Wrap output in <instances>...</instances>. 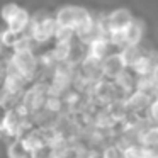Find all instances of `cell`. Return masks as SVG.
<instances>
[{"label":"cell","mask_w":158,"mask_h":158,"mask_svg":"<svg viewBox=\"0 0 158 158\" xmlns=\"http://www.w3.org/2000/svg\"><path fill=\"white\" fill-rule=\"evenodd\" d=\"M31 15H29V12L26 10V9H19V12L14 15V17L10 19V21L7 22V27L10 29V31H14V32H17V34H24L26 32V29L27 27H31Z\"/></svg>","instance_id":"8"},{"label":"cell","mask_w":158,"mask_h":158,"mask_svg":"<svg viewBox=\"0 0 158 158\" xmlns=\"http://www.w3.org/2000/svg\"><path fill=\"white\" fill-rule=\"evenodd\" d=\"M44 109L48 110V112L55 114V116H61V114H65L63 110L66 109V106H65V100H63V97L49 95L48 99H46Z\"/></svg>","instance_id":"17"},{"label":"cell","mask_w":158,"mask_h":158,"mask_svg":"<svg viewBox=\"0 0 158 158\" xmlns=\"http://www.w3.org/2000/svg\"><path fill=\"white\" fill-rule=\"evenodd\" d=\"M124 158H148V148L139 143H133L124 150Z\"/></svg>","instance_id":"18"},{"label":"cell","mask_w":158,"mask_h":158,"mask_svg":"<svg viewBox=\"0 0 158 158\" xmlns=\"http://www.w3.org/2000/svg\"><path fill=\"white\" fill-rule=\"evenodd\" d=\"M143 32H144V26L141 21L134 19L126 29H124V34H126V44L129 46H139L141 39H143Z\"/></svg>","instance_id":"10"},{"label":"cell","mask_w":158,"mask_h":158,"mask_svg":"<svg viewBox=\"0 0 158 158\" xmlns=\"http://www.w3.org/2000/svg\"><path fill=\"white\" fill-rule=\"evenodd\" d=\"M102 158H124V151L112 141L102 148Z\"/></svg>","instance_id":"23"},{"label":"cell","mask_w":158,"mask_h":158,"mask_svg":"<svg viewBox=\"0 0 158 158\" xmlns=\"http://www.w3.org/2000/svg\"><path fill=\"white\" fill-rule=\"evenodd\" d=\"M110 43L107 38H99L95 39V41H92L89 44V48H87V55L92 56V58L99 60V61H104V60L107 58V56L110 55Z\"/></svg>","instance_id":"7"},{"label":"cell","mask_w":158,"mask_h":158,"mask_svg":"<svg viewBox=\"0 0 158 158\" xmlns=\"http://www.w3.org/2000/svg\"><path fill=\"white\" fill-rule=\"evenodd\" d=\"M29 29H31V31H29V36H31L38 44H44V43H48L51 38H55L56 29H58V22H56L55 17L49 15L48 19H44V21L39 22V24H31Z\"/></svg>","instance_id":"3"},{"label":"cell","mask_w":158,"mask_h":158,"mask_svg":"<svg viewBox=\"0 0 158 158\" xmlns=\"http://www.w3.org/2000/svg\"><path fill=\"white\" fill-rule=\"evenodd\" d=\"M21 141H22V144H24V148L29 151V155H31L32 151L43 150V148L48 146V144H46V141H44V138H43L41 129H39V127H34L32 131H29V133L26 134Z\"/></svg>","instance_id":"9"},{"label":"cell","mask_w":158,"mask_h":158,"mask_svg":"<svg viewBox=\"0 0 158 158\" xmlns=\"http://www.w3.org/2000/svg\"><path fill=\"white\" fill-rule=\"evenodd\" d=\"M156 97H158V95H156ZM156 97H155V99H156Z\"/></svg>","instance_id":"29"},{"label":"cell","mask_w":158,"mask_h":158,"mask_svg":"<svg viewBox=\"0 0 158 158\" xmlns=\"http://www.w3.org/2000/svg\"><path fill=\"white\" fill-rule=\"evenodd\" d=\"M29 158H51V150L48 146L43 148V150H38V151H32Z\"/></svg>","instance_id":"26"},{"label":"cell","mask_w":158,"mask_h":158,"mask_svg":"<svg viewBox=\"0 0 158 158\" xmlns=\"http://www.w3.org/2000/svg\"><path fill=\"white\" fill-rule=\"evenodd\" d=\"M151 77H153V78L156 80V83H158V63L155 65V68H153V73H151Z\"/></svg>","instance_id":"27"},{"label":"cell","mask_w":158,"mask_h":158,"mask_svg":"<svg viewBox=\"0 0 158 158\" xmlns=\"http://www.w3.org/2000/svg\"><path fill=\"white\" fill-rule=\"evenodd\" d=\"M136 90L144 92L151 97L158 95V83L153 77H136Z\"/></svg>","instance_id":"15"},{"label":"cell","mask_w":158,"mask_h":158,"mask_svg":"<svg viewBox=\"0 0 158 158\" xmlns=\"http://www.w3.org/2000/svg\"><path fill=\"white\" fill-rule=\"evenodd\" d=\"M126 65H124L123 58H121L119 51L117 53H110L106 60L102 61V72H104V78L107 80H116L126 72Z\"/></svg>","instance_id":"5"},{"label":"cell","mask_w":158,"mask_h":158,"mask_svg":"<svg viewBox=\"0 0 158 158\" xmlns=\"http://www.w3.org/2000/svg\"><path fill=\"white\" fill-rule=\"evenodd\" d=\"M34 39L27 34H22L19 38L17 44L14 46V51L12 53H27V51H34Z\"/></svg>","instance_id":"19"},{"label":"cell","mask_w":158,"mask_h":158,"mask_svg":"<svg viewBox=\"0 0 158 158\" xmlns=\"http://www.w3.org/2000/svg\"><path fill=\"white\" fill-rule=\"evenodd\" d=\"M7 156L9 158H29V151L24 148L21 139H12L7 143Z\"/></svg>","instance_id":"16"},{"label":"cell","mask_w":158,"mask_h":158,"mask_svg":"<svg viewBox=\"0 0 158 158\" xmlns=\"http://www.w3.org/2000/svg\"><path fill=\"white\" fill-rule=\"evenodd\" d=\"M114 83H116L117 89H121L126 95H129L131 92L136 90V75H134L131 70H126L119 78L114 80Z\"/></svg>","instance_id":"13"},{"label":"cell","mask_w":158,"mask_h":158,"mask_svg":"<svg viewBox=\"0 0 158 158\" xmlns=\"http://www.w3.org/2000/svg\"><path fill=\"white\" fill-rule=\"evenodd\" d=\"M9 63L17 70V73H21L29 83H34V78L38 77L39 70V58L32 51L27 53H12V56L9 58Z\"/></svg>","instance_id":"2"},{"label":"cell","mask_w":158,"mask_h":158,"mask_svg":"<svg viewBox=\"0 0 158 158\" xmlns=\"http://www.w3.org/2000/svg\"><path fill=\"white\" fill-rule=\"evenodd\" d=\"M119 55H121V58H123L126 68L127 70H133V66L136 65L138 60H139L144 53L141 51L139 46H129V44H127V46H124V48L119 51Z\"/></svg>","instance_id":"11"},{"label":"cell","mask_w":158,"mask_h":158,"mask_svg":"<svg viewBox=\"0 0 158 158\" xmlns=\"http://www.w3.org/2000/svg\"><path fill=\"white\" fill-rule=\"evenodd\" d=\"M77 36V32L73 29L68 27H60L56 29V34H55V41L56 43H73V38Z\"/></svg>","instance_id":"21"},{"label":"cell","mask_w":158,"mask_h":158,"mask_svg":"<svg viewBox=\"0 0 158 158\" xmlns=\"http://www.w3.org/2000/svg\"><path fill=\"white\" fill-rule=\"evenodd\" d=\"M139 144L144 148H158V126H148L139 134Z\"/></svg>","instance_id":"14"},{"label":"cell","mask_w":158,"mask_h":158,"mask_svg":"<svg viewBox=\"0 0 158 158\" xmlns=\"http://www.w3.org/2000/svg\"><path fill=\"white\" fill-rule=\"evenodd\" d=\"M144 116H146V119L150 121L153 126H158V97L153 100V104L150 106V109L146 110Z\"/></svg>","instance_id":"24"},{"label":"cell","mask_w":158,"mask_h":158,"mask_svg":"<svg viewBox=\"0 0 158 158\" xmlns=\"http://www.w3.org/2000/svg\"><path fill=\"white\" fill-rule=\"evenodd\" d=\"M107 39H109L110 46H112V48H117L119 51L124 48V46H127L126 44V34H124V31H109Z\"/></svg>","instance_id":"20"},{"label":"cell","mask_w":158,"mask_h":158,"mask_svg":"<svg viewBox=\"0 0 158 158\" xmlns=\"http://www.w3.org/2000/svg\"><path fill=\"white\" fill-rule=\"evenodd\" d=\"M72 158H83V156H77V155H73V156Z\"/></svg>","instance_id":"28"},{"label":"cell","mask_w":158,"mask_h":158,"mask_svg":"<svg viewBox=\"0 0 158 158\" xmlns=\"http://www.w3.org/2000/svg\"><path fill=\"white\" fill-rule=\"evenodd\" d=\"M19 9H21V7H19L17 4H7V5L4 7V10H2V17H4V21L9 22V21H10V19L19 12Z\"/></svg>","instance_id":"25"},{"label":"cell","mask_w":158,"mask_h":158,"mask_svg":"<svg viewBox=\"0 0 158 158\" xmlns=\"http://www.w3.org/2000/svg\"><path fill=\"white\" fill-rule=\"evenodd\" d=\"M19 38H21V34H17V32L10 31V29H5L4 32H2V36H0V41H2V44L5 46V48H12L14 49V46L17 44Z\"/></svg>","instance_id":"22"},{"label":"cell","mask_w":158,"mask_h":158,"mask_svg":"<svg viewBox=\"0 0 158 158\" xmlns=\"http://www.w3.org/2000/svg\"><path fill=\"white\" fill-rule=\"evenodd\" d=\"M73 43H56L55 48L51 49L53 58L56 60V63H63V61H72L73 56Z\"/></svg>","instance_id":"12"},{"label":"cell","mask_w":158,"mask_h":158,"mask_svg":"<svg viewBox=\"0 0 158 158\" xmlns=\"http://www.w3.org/2000/svg\"><path fill=\"white\" fill-rule=\"evenodd\" d=\"M155 97L148 95L144 92H139V90H134L127 95L126 104H127V109H129L131 114H139V116H144L146 110L150 109V106L153 104Z\"/></svg>","instance_id":"4"},{"label":"cell","mask_w":158,"mask_h":158,"mask_svg":"<svg viewBox=\"0 0 158 158\" xmlns=\"http://www.w3.org/2000/svg\"><path fill=\"white\" fill-rule=\"evenodd\" d=\"M55 19L60 27L73 29L75 32H78L80 29H83L90 22H94L92 15L83 7H78V5H65V7H61L56 12Z\"/></svg>","instance_id":"1"},{"label":"cell","mask_w":158,"mask_h":158,"mask_svg":"<svg viewBox=\"0 0 158 158\" xmlns=\"http://www.w3.org/2000/svg\"><path fill=\"white\" fill-rule=\"evenodd\" d=\"M134 21L133 14L127 9H116L106 19V26L109 31H124Z\"/></svg>","instance_id":"6"}]
</instances>
